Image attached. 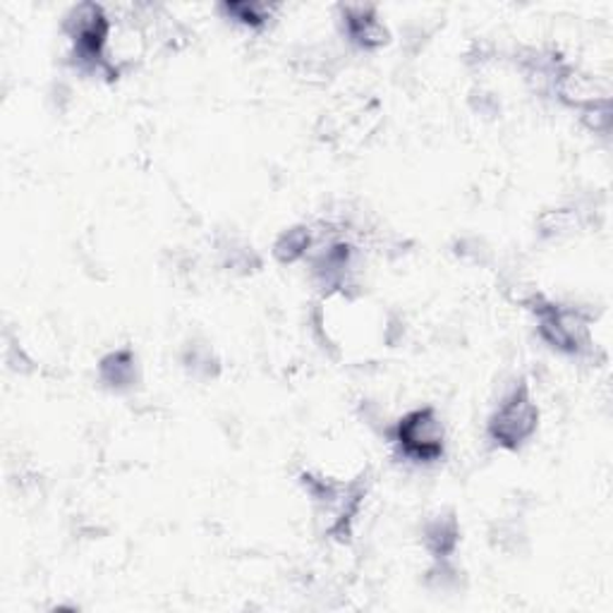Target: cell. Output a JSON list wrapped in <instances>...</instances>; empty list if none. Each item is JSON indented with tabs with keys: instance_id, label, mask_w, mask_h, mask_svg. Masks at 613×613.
<instances>
[{
	"instance_id": "7",
	"label": "cell",
	"mask_w": 613,
	"mask_h": 613,
	"mask_svg": "<svg viewBox=\"0 0 613 613\" xmlns=\"http://www.w3.org/2000/svg\"><path fill=\"white\" fill-rule=\"evenodd\" d=\"M421 540H425L427 552L437 560H449L460 544V522L453 513H443L427 520L425 530H421Z\"/></svg>"
},
{
	"instance_id": "10",
	"label": "cell",
	"mask_w": 613,
	"mask_h": 613,
	"mask_svg": "<svg viewBox=\"0 0 613 613\" xmlns=\"http://www.w3.org/2000/svg\"><path fill=\"white\" fill-rule=\"evenodd\" d=\"M185 365L192 369V374L211 379L216 377V369H219V360L211 352V348H201V345H195L185 357Z\"/></svg>"
},
{
	"instance_id": "8",
	"label": "cell",
	"mask_w": 613,
	"mask_h": 613,
	"mask_svg": "<svg viewBox=\"0 0 613 613\" xmlns=\"http://www.w3.org/2000/svg\"><path fill=\"white\" fill-rule=\"evenodd\" d=\"M312 245H314L312 228L296 225V228L286 230V233L276 240L274 254H276V259H278L280 264H292V262L302 259L304 254L312 250Z\"/></svg>"
},
{
	"instance_id": "1",
	"label": "cell",
	"mask_w": 613,
	"mask_h": 613,
	"mask_svg": "<svg viewBox=\"0 0 613 613\" xmlns=\"http://www.w3.org/2000/svg\"><path fill=\"white\" fill-rule=\"evenodd\" d=\"M66 32L72 42V58L84 72L104 74L108 80L118 77V68L106 58L111 20L104 8L96 3H82L72 8L66 22Z\"/></svg>"
},
{
	"instance_id": "4",
	"label": "cell",
	"mask_w": 613,
	"mask_h": 613,
	"mask_svg": "<svg viewBox=\"0 0 613 613\" xmlns=\"http://www.w3.org/2000/svg\"><path fill=\"white\" fill-rule=\"evenodd\" d=\"M393 441L413 463H437L446 453V431L431 405L401 417L393 429Z\"/></svg>"
},
{
	"instance_id": "6",
	"label": "cell",
	"mask_w": 613,
	"mask_h": 613,
	"mask_svg": "<svg viewBox=\"0 0 613 613\" xmlns=\"http://www.w3.org/2000/svg\"><path fill=\"white\" fill-rule=\"evenodd\" d=\"M99 377L106 383L111 391H130L139 381V365L132 348H118L101 357L99 362Z\"/></svg>"
},
{
	"instance_id": "2",
	"label": "cell",
	"mask_w": 613,
	"mask_h": 613,
	"mask_svg": "<svg viewBox=\"0 0 613 613\" xmlns=\"http://www.w3.org/2000/svg\"><path fill=\"white\" fill-rule=\"evenodd\" d=\"M540 427V407L532 401V391L525 381L510 391L489 419V437L506 451H518L532 439Z\"/></svg>"
},
{
	"instance_id": "9",
	"label": "cell",
	"mask_w": 613,
	"mask_h": 613,
	"mask_svg": "<svg viewBox=\"0 0 613 613\" xmlns=\"http://www.w3.org/2000/svg\"><path fill=\"white\" fill-rule=\"evenodd\" d=\"M221 10L228 18L245 24V27H250V30L264 27V24L274 15V8L266 3H223Z\"/></svg>"
},
{
	"instance_id": "5",
	"label": "cell",
	"mask_w": 613,
	"mask_h": 613,
	"mask_svg": "<svg viewBox=\"0 0 613 613\" xmlns=\"http://www.w3.org/2000/svg\"><path fill=\"white\" fill-rule=\"evenodd\" d=\"M343 27L348 32L350 42L365 50H377L389 44V30L383 27L377 10L372 5H345Z\"/></svg>"
},
{
	"instance_id": "3",
	"label": "cell",
	"mask_w": 613,
	"mask_h": 613,
	"mask_svg": "<svg viewBox=\"0 0 613 613\" xmlns=\"http://www.w3.org/2000/svg\"><path fill=\"white\" fill-rule=\"evenodd\" d=\"M532 312L536 314L540 338L564 355H580L590 348V326L580 310L534 298Z\"/></svg>"
}]
</instances>
